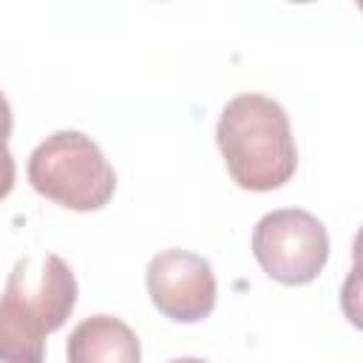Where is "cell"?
Instances as JSON below:
<instances>
[{
  "instance_id": "obj_1",
  "label": "cell",
  "mask_w": 363,
  "mask_h": 363,
  "mask_svg": "<svg viewBox=\"0 0 363 363\" xmlns=\"http://www.w3.org/2000/svg\"><path fill=\"white\" fill-rule=\"evenodd\" d=\"M227 173L244 190H275L295 176L298 147L286 111L264 94L233 96L216 125Z\"/></svg>"
},
{
  "instance_id": "obj_2",
  "label": "cell",
  "mask_w": 363,
  "mask_h": 363,
  "mask_svg": "<svg viewBox=\"0 0 363 363\" xmlns=\"http://www.w3.org/2000/svg\"><path fill=\"white\" fill-rule=\"evenodd\" d=\"M28 182L48 201L77 213L105 207L116 190V173L102 147L79 130L45 136L28 156Z\"/></svg>"
},
{
  "instance_id": "obj_3",
  "label": "cell",
  "mask_w": 363,
  "mask_h": 363,
  "mask_svg": "<svg viewBox=\"0 0 363 363\" xmlns=\"http://www.w3.org/2000/svg\"><path fill=\"white\" fill-rule=\"evenodd\" d=\"M252 255L269 278L301 286L315 281L326 267L329 235L323 221L309 210H272L252 227Z\"/></svg>"
},
{
  "instance_id": "obj_4",
  "label": "cell",
  "mask_w": 363,
  "mask_h": 363,
  "mask_svg": "<svg viewBox=\"0 0 363 363\" xmlns=\"http://www.w3.org/2000/svg\"><path fill=\"white\" fill-rule=\"evenodd\" d=\"M3 301L20 312L43 335L57 332L77 303V278L71 267L54 255H26L14 264L6 281Z\"/></svg>"
},
{
  "instance_id": "obj_5",
  "label": "cell",
  "mask_w": 363,
  "mask_h": 363,
  "mask_svg": "<svg viewBox=\"0 0 363 363\" xmlns=\"http://www.w3.org/2000/svg\"><path fill=\"white\" fill-rule=\"evenodd\" d=\"M147 295L153 306L179 323L204 320L216 306V275L207 258L170 247L150 258Z\"/></svg>"
},
{
  "instance_id": "obj_6",
  "label": "cell",
  "mask_w": 363,
  "mask_h": 363,
  "mask_svg": "<svg viewBox=\"0 0 363 363\" xmlns=\"http://www.w3.org/2000/svg\"><path fill=\"white\" fill-rule=\"evenodd\" d=\"M65 354L68 363H142L136 332L113 315L79 320L68 335Z\"/></svg>"
},
{
  "instance_id": "obj_7",
  "label": "cell",
  "mask_w": 363,
  "mask_h": 363,
  "mask_svg": "<svg viewBox=\"0 0 363 363\" xmlns=\"http://www.w3.org/2000/svg\"><path fill=\"white\" fill-rule=\"evenodd\" d=\"M45 335L0 298V363H43Z\"/></svg>"
},
{
  "instance_id": "obj_8",
  "label": "cell",
  "mask_w": 363,
  "mask_h": 363,
  "mask_svg": "<svg viewBox=\"0 0 363 363\" xmlns=\"http://www.w3.org/2000/svg\"><path fill=\"white\" fill-rule=\"evenodd\" d=\"M14 187V156L6 142H0V201L11 193Z\"/></svg>"
},
{
  "instance_id": "obj_9",
  "label": "cell",
  "mask_w": 363,
  "mask_h": 363,
  "mask_svg": "<svg viewBox=\"0 0 363 363\" xmlns=\"http://www.w3.org/2000/svg\"><path fill=\"white\" fill-rule=\"evenodd\" d=\"M11 125H14V119H11V105H9V99L0 94V142H6V139L11 136Z\"/></svg>"
},
{
  "instance_id": "obj_10",
  "label": "cell",
  "mask_w": 363,
  "mask_h": 363,
  "mask_svg": "<svg viewBox=\"0 0 363 363\" xmlns=\"http://www.w3.org/2000/svg\"><path fill=\"white\" fill-rule=\"evenodd\" d=\"M170 363H207V360H201V357H176Z\"/></svg>"
}]
</instances>
